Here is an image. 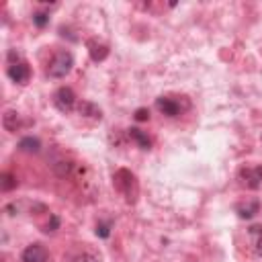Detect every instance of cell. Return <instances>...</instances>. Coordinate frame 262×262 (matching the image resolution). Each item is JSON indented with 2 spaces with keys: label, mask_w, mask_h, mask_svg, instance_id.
Returning <instances> with one entry per match:
<instances>
[{
  "label": "cell",
  "mask_w": 262,
  "mask_h": 262,
  "mask_svg": "<svg viewBox=\"0 0 262 262\" xmlns=\"http://www.w3.org/2000/svg\"><path fill=\"white\" fill-rule=\"evenodd\" d=\"M240 180L252 191L260 189L262 186V166H244L240 170Z\"/></svg>",
  "instance_id": "277c9868"
},
{
  "label": "cell",
  "mask_w": 262,
  "mask_h": 262,
  "mask_svg": "<svg viewBox=\"0 0 262 262\" xmlns=\"http://www.w3.org/2000/svg\"><path fill=\"white\" fill-rule=\"evenodd\" d=\"M248 233L252 236V244H254V254L262 256V226H252L248 229Z\"/></svg>",
  "instance_id": "4fadbf2b"
},
{
  "label": "cell",
  "mask_w": 262,
  "mask_h": 262,
  "mask_svg": "<svg viewBox=\"0 0 262 262\" xmlns=\"http://www.w3.org/2000/svg\"><path fill=\"white\" fill-rule=\"evenodd\" d=\"M33 23L41 29V27H45V25L49 23V15H45V13H35V15H33Z\"/></svg>",
  "instance_id": "9a60e30c"
},
{
  "label": "cell",
  "mask_w": 262,
  "mask_h": 262,
  "mask_svg": "<svg viewBox=\"0 0 262 262\" xmlns=\"http://www.w3.org/2000/svg\"><path fill=\"white\" fill-rule=\"evenodd\" d=\"M97 236H100V238H109L111 236V226L109 223H98L97 226Z\"/></svg>",
  "instance_id": "e0dca14e"
},
{
  "label": "cell",
  "mask_w": 262,
  "mask_h": 262,
  "mask_svg": "<svg viewBox=\"0 0 262 262\" xmlns=\"http://www.w3.org/2000/svg\"><path fill=\"white\" fill-rule=\"evenodd\" d=\"M53 105L58 111H62V113H70L74 105H76V95H74V90L68 86L58 88L53 95Z\"/></svg>",
  "instance_id": "7a4b0ae2"
},
{
  "label": "cell",
  "mask_w": 262,
  "mask_h": 262,
  "mask_svg": "<svg viewBox=\"0 0 262 262\" xmlns=\"http://www.w3.org/2000/svg\"><path fill=\"white\" fill-rule=\"evenodd\" d=\"M88 51H90V58L95 62H102L109 55V48L105 43H98V41H88Z\"/></svg>",
  "instance_id": "9c48e42d"
},
{
  "label": "cell",
  "mask_w": 262,
  "mask_h": 262,
  "mask_svg": "<svg viewBox=\"0 0 262 262\" xmlns=\"http://www.w3.org/2000/svg\"><path fill=\"white\" fill-rule=\"evenodd\" d=\"M156 107L158 111H160L162 115L166 117H176L180 113V105L176 102L174 98H168V97H160V98H156Z\"/></svg>",
  "instance_id": "52a82bcc"
},
{
  "label": "cell",
  "mask_w": 262,
  "mask_h": 262,
  "mask_svg": "<svg viewBox=\"0 0 262 262\" xmlns=\"http://www.w3.org/2000/svg\"><path fill=\"white\" fill-rule=\"evenodd\" d=\"M129 137L133 139V142H137V146L142 147V149H149V146H152L149 137L144 133L142 129H137V127H131V129H129Z\"/></svg>",
  "instance_id": "7c38bea8"
},
{
  "label": "cell",
  "mask_w": 262,
  "mask_h": 262,
  "mask_svg": "<svg viewBox=\"0 0 262 262\" xmlns=\"http://www.w3.org/2000/svg\"><path fill=\"white\" fill-rule=\"evenodd\" d=\"M39 147H41V142L37 137H23L21 142H18V149H21V152H27V154L39 152Z\"/></svg>",
  "instance_id": "8fae6325"
},
{
  "label": "cell",
  "mask_w": 262,
  "mask_h": 262,
  "mask_svg": "<svg viewBox=\"0 0 262 262\" xmlns=\"http://www.w3.org/2000/svg\"><path fill=\"white\" fill-rule=\"evenodd\" d=\"M78 111H80V115H82V117L97 119V121L102 119V111L95 105V102H90V100H82V102H80V107H78Z\"/></svg>",
  "instance_id": "ba28073f"
},
{
  "label": "cell",
  "mask_w": 262,
  "mask_h": 262,
  "mask_svg": "<svg viewBox=\"0 0 262 262\" xmlns=\"http://www.w3.org/2000/svg\"><path fill=\"white\" fill-rule=\"evenodd\" d=\"M238 215L242 219H250V217H254V215L258 213V209H260V203L258 201H248V203H242V205H238Z\"/></svg>",
  "instance_id": "30bf717a"
},
{
  "label": "cell",
  "mask_w": 262,
  "mask_h": 262,
  "mask_svg": "<svg viewBox=\"0 0 262 262\" xmlns=\"http://www.w3.org/2000/svg\"><path fill=\"white\" fill-rule=\"evenodd\" d=\"M115 186L127 196V201H135V193H131V186L137 189L135 186V176L131 174L129 170H119L115 174Z\"/></svg>",
  "instance_id": "3957f363"
},
{
  "label": "cell",
  "mask_w": 262,
  "mask_h": 262,
  "mask_svg": "<svg viewBox=\"0 0 262 262\" xmlns=\"http://www.w3.org/2000/svg\"><path fill=\"white\" fill-rule=\"evenodd\" d=\"M2 125H4V129H8V131H16V127H18V117H16L15 111H6L4 119H2Z\"/></svg>",
  "instance_id": "5bb4252c"
},
{
  "label": "cell",
  "mask_w": 262,
  "mask_h": 262,
  "mask_svg": "<svg viewBox=\"0 0 262 262\" xmlns=\"http://www.w3.org/2000/svg\"><path fill=\"white\" fill-rule=\"evenodd\" d=\"M6 74H8V78H11L13 82L27 84L29 82V76H31V70H29V66H27L25 62H15V64L8 66Z\"/></svg>",
  "instance_id": "5b68a950"
},
{
  "label": "cell",
  "mask_w": 262,
  "mask_h": 262,
  "mask_svg": "<svg viewBox=\"0 0 262 262\" xmlns=\"http://www.w3.org/2000/svg\"><path fill=\"white\" fill-rule=\"evenodd\" d=\"M72 66H74V55L70 51H58L53 55V60L49 62L48 66V76L49 78H64L66 74H70L72 70Z\"/></svg>",
  "instance_id": "6da1fadb"
},
{
  "label": "cell",
  "mask_w": 262,
  "mask_h": 262,
  "mask_svg": "<svg viewBox=\"0 0 262 262\" xmlns=\"http://www.w3.org/2000/svg\"><path fill=\"white\" fill-rule=\"evenodd\" d=\"M147 119H149V111L147 109L142 107V109L135 111V121H147Z\"/></svg>",
  "instance_id": "d6986e66"
},
{
  "label": "cell",
  "mask_w": 262,
  "mask_h": 262,
  "mask_svg": "<svg viewBox=\"0 0 262 262\" xmlns=\"http://www.w3.org/2000/svg\"><path fill=\"white\" fill-rule=\"evenodd\" d=\"M13 186H16V180L11 174H2V191H11Z\"/></svg>",
  "instance_id": "2e32d148"
},
{
  "label": "cell",
  "mask_w": 262,
  "mask_h": 262,
  "mask_svg": "<svg viewBox=\"0 0 262 262\" xmlns=\"http://www.w3.org/2000/svg\"><path fill=\"white\" fill-rule=\"evenodd\" d=\"M21 260L23 262H48V250L41 244H31L25 248Z\"/></svg>",
  "instance_id": "8992f818"
},
{
  "label": "cell",
  "mask_w": 262,
  "mask_h": 262,
  "mask_svg": "<svg viewBox=\"0 0 262 262\" xmlns=\"http://www.w3.org/2000/svg\"><path fill=\"white\" fill-rule=\"evenodd\" d=\"M72 262H100L95 254H80V256H76V258H74Z\"/></svg>",
  "instance_id": "ac0fdd59"
},
{
  "label": "cell",
  "mask_w": 262,
  "mask_h": 262,
  "mask_svg": "<svg viewBox=\"0 0 262 262\" xmlns=\"http://www.w3.org/2000/svg\"><path fill=\"white\" fill-rule=\"evenodd\" d=\"M58 226H60V219L55 217V215H51V223H48V229H45V231H55V229H58Z\"/></svg>",
  "instance_id": "ffe728a7"
}]
</instances>
